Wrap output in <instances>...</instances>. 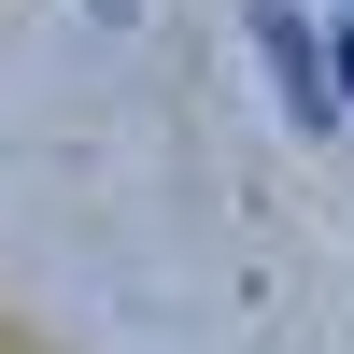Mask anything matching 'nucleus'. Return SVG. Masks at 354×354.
<instances>
[{
  "label": "nucleus",
  "mask_w": 354,
  "mask_h": 354,
  "mask_svg": "<svg viewBox=\"0 0 354 354\" xmlns=\"http://www.w3.org/2000/svg\"><path fill=\"white\" fill-rule=\"evenodd\" d=\"M241 28H255V57H270V85H283V113H298V128L326 142V113H340V85H326V43H312V15H283V0H241Z\"/></svg>",
  "instance_id": "f257e3e1"
},
{
  "label": "nucleus",
  "mask_w": 354,
  "mask_h": 354,
  "mask_svg": "<svg viewBox=\"0 0 354 354\" xmlns=\"http://www.w3.org/2000/svg\"><path fill=\"white\" fill-rule=\"evenodd\" d=\"M326 85H340V113H354V28H326Z\"/></svg>",
  "instance_id": "f03ea898"
},
{
  "label": "nucleus",
  "mask_w": 354,
  "mask_h": 354,
  "mask_svg": "<svg viewBox=\"0 0 354 354\" xmlns=\"http://www.w3.org/2000/svg\"><path fill=\"white\" fill-rule=\"evenodd\" d=\"M85 15H100V28H113V15H142V0H85Z\"/></svg>",
  "instance_id": "7ed1b4c3"
}]
</instances>
